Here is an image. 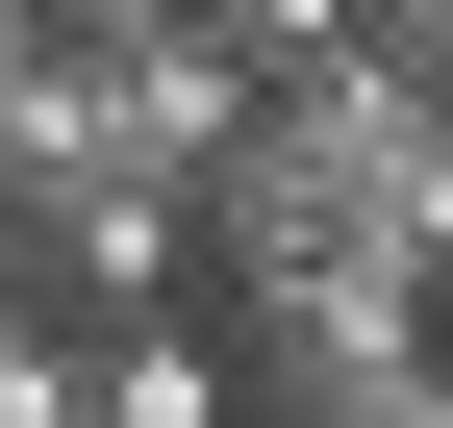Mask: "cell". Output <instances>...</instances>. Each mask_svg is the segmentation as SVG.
Masks as SVG:
<instances>
[{
    "label": "cell",
    "instance_id": "cell-5",
    "mask_svg": "<svg viewBox=\"0 0 453 428\" xmlns=\"http://www.w3.org/2000/svg\"><path fill=\"white\" fill-rule=\"evenodd\" d=\"M50 26H76V0H0V76H26V50H50Z\"/></svg>",
    "mask_w": 453,
    "mask_h": 428
},
{
    "label": "cell",
    "instance_id": "cell-1",
    "mask_svg": "<svg viewBox=\"0 0 453 428\" xmlns=\"http://www.w3.org/2000/svg\"><path fill=\"white\" fill-rule=\"evenodd\" d=\"M76 428H252V378H226V328L177 302V328H101L76 353Z\"/></svg>",
    "mask_w": 453,
    "mask_h": 428
},
{
    "label": "cell",
    "instance_id": "cell-4",
    "mask_svg": "<svg viewBox=\"0 0 453 428\" xmlns=\"http://www.w3.org/2000/svg\"><path fill=\"white\" fill-rule=\"evenodd\" d=\"M0 428H76V353H50V328L0 353Z\"/></svg>",
    "mask_w": 453,
    "mask_h": 428
},
{
    "label": "cell",
    "instance_id": "cell-3",
    "mask_svg": "<svg viewBox=\"0 0 453 428\" xmlns=\"http://www.w3.org/2000/svg\"><path fill=\"white\" fill-rule=\"evenodd\" d=\"M353 26H378V76H403V101H453V0H353Z\"/></svg>",
    "mask_w": 453,
    "mask_h": 428
},
{
    "label": "cell",
    "instance_id": "cell-6",
    "mask_svg": "<svg viewBox=\"0 0 453 428\" xmlns=\"http://www.w3.org/2000/svg\"><path fill=\"white\" fill-rule=\"evenodd\" d=\"M0 353H26V227H0Z\"/></svg>",
    "mask_w": 453,
    "mask_h": 428
},
{
    "label": "cell",
    "instance_id": "cell-2",
    "mask_svg": "<svg viewBox=\"0 0 453 428\" xmlns=\"http://www.w3.org/2000/svg\"><path fill=\"white\" fill-rule=\"evenodd\" d=\"M151 26H177V50H202L226 101H303V76H353V50H378L353 0H151Z\"/></svg>",
    "mask_w": 453,
    "mask_h": 428
}]
</instances>
